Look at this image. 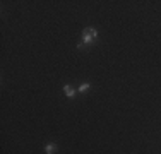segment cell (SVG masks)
Masks as SVG:
<instances>
[{"label": "cell", "instance_id": "cell-1", "mask_svg": "<svg viewBox=\"0 0 161 154\" xmlns=\"http://www.w3.org/2000/svg\"><path fill=\"white\" fill-rule=\"evenodd\" d=\"M96 38H98L96 29H94V27H86V29L82 31V39L79 41L77 48H84L86 45H93V43L96 41Z\"/></svg>", "mask_w": 161, "mask_h": 154}, {"label": "cell", "instance_id": "cell-2", "mask_svg": "<svg viewBox=\"0 0 161 154\" xmlns=\"http://www.w3.org/2000/svg\"><path fill=\"white\" fill-rule=\"evenodd\" d=\"M64 93L67 94V98H74V96H75V91L72 89V87H70L69 84H65V86H64Z\"/></svg>", "mask_w": 161, "mask_h": 154}, {"label": "cell", "instance_id": "cell-3", "mask_svg": "<svg viewBox=\"0 0 161 154\" xmlns=\"http://www.w3.org/2000/svg\"><path fill=\"white\" fill-rule=\"evenodd\" d=\"M45 151H46V154H55L57 152V146H55V144H46Z\"/></svg>", "mask_w": 161, "mask_h": 154}, {"label": "cell", "instance_id": "cell-4", "mask_svg": "<svg viewBox=\"0 0 161 154\" xmlns=\"http://www.w3.org/2000/svg\"><path fill=\"white\" fill-rule=\"evenodd\" d=\"M89 87H91V84H89V82H84V84L79 86V89H77V91H79V93H84V91H87Z\"/></svg>", "mask_w": 161, "mask_h": 154}]
</instances>
